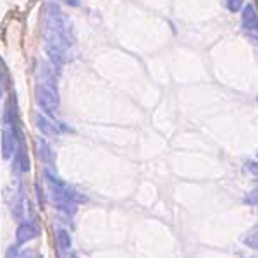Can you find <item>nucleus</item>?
<instances>
[{"label":"nucleus","instance_id":"obj_1","mask_svg":"<svg viewBox=\"0 0 258 258\" xmlns=\"http://www.w3.org/2000/svg\"><path fill=\"white\" fill-rule=\"evenodd\" d=\"M50 69H52V66H50ZM50 69H41L43 76H41V80L38 78V83L35 86V102L45 115L55 117L60 107V97L55 83V74Z\"/></svg>","mask_w":258,"mask_h":258},{"label":"nucleus","instance_id":"obj_2","mask_svg":"<svg viewBox=\"0 0 258 258\" xmlns=\"http://www.w3.org/2000/svg\"><path fill=\"white\" fill-rule=\"evenodd\" d=\"M18 152V133L16 129L4 127L2 131V157L4 159H11Z\"/></svg>","mask_w":258,"mask_h":258},{"label":"nucleus","instance_id":"obj_3","mask_svg":"<svg viewBox=\"0 0 258 258\" xmlns=\"http://www.w3.org/2000/svg\"><path fill=\"white\" fill-rule=\"evenodd\" d=\"M35 126L43 136H55L60 133L59 124L50 120L48 115H45V114H35Z\"/></svg>","mask_w":258,"mask_h":258},{"label":"nucleus","instance_id":"obj_4","mask_svg":"<svg viewBox=\"0 0 258 258\" xmlns=\"http://www.w3.org/2000/svg\"><path fill=\"white\" fill-rule=\"evenodd\" d=\"M241 23L246 31H258V14L253 4L243 6V14H241Z\"/></svg>","mask_w":258,"mask_h":258},{"label":"nucleus","instance_id":"obj_5","mask_svg":"<svg viewBox=\"0 0 258 258\" xmlns=\"http://www.w3.org/2000/svg\"><path fill=\"white\" fill-rule=\"evenodd\" d=\"M40 234V229L33 224H21L18 227V232H16V238H18V243L23 244V243H28V241L38 238Z\"/></svg>","mask_w":258,"mask_h":258},{"label":"nucleus","instance_id":"obj_6","mask_svg":"<svg viewBox=\"0 0 258 258\" xmlns=\"http://www.w3.org/2000/svg\"><path fill=\"white\" fill-rule=\"evenodd\" d=\"M36 153H38L40 160L43 162V164H47V165L53 164V152L45 140H41V138L36 140Z\"/></svg>","mask_w":258,"mask_h":258},{"label":"nucleus","instance_id":"obj_7","mask_svg":"<svg viewBox=\"0 0 258 258\" xmlns=\"http://www.w3.org/2000/svg\"><path fill=\"white\" fill-rule=\"evenodd\" d=\"M16 169L21 170V172H28L31 167V164H30V157H28V153L24 152L23 148H18V152H16Z\"/></svg>","mask_w":258,"mask_h":258},{"label":"nucleus","instance_id":"obj_8","mask_svg":"<svg viewBox=\"0 0 258 258\" xmlns=\"http://www.w3.org/2000/svg\"><path fill=\"white\" fill-rule=\"evenodd\" d=\"M243 243L246 244L248 248L258 249V226H253L246 234L243 236Z\"/></svg>","mask_w":258,"mask_h":258},{"label":"nucleus","instance_id":"obj_9","mask_svg":"<svg viewBox=\"0 0 258 258\" xmlns=\"http://www.w3.org/2000/svg\"><path fill=\"white\" fill-rule=\"evenodd\" d=\"M57 243H59V248L62 249V251H69L71 236L66 229H59V231H57Z\"/></svg>","mask_w":258,"mask_h":258},{"label":"nucleus","instance_id":"obj_10","mask_svg":"<svg viewBox=\"0 0 258 258\" xmlns=\"http://www.w3.org/2000/svg\"><path fill=\"white\" fill-rule=\"evenodd\" d=\"M244 203H248V205H253V207H258V188H255L253 191H249L246 197L243 198Z\"/></svg>","mask_w":258,"mask_h":258},{"label":"nucleus","instance_id":"obj_11","mask_svg":"<svg viewBox=\"0 0 258 258\" xmlns=\"http://www.w3.org/2000/svg\"><path fill=\"white\" fill-rule=\"evenodd\" d=\"M244 6V0H226V7L231 12H238L243 9Z\"/></svg>","mask_w":258,"mask_h":258},{"label":"nucleus","instance_id":"obj_12","mask_svg":"<svg viewBox=\"0 0 258 258\" xmlns=\"http://www.w3.org/2000/svg\"><path fill=\"white\" fill-rule=\"evenodd\" d=\"M246 169H248L251 174H255V176H258V164H255V162H249V164H246Z\"/></svg>","mask_w":258,"mask_h":258},{"label":"nucleus","instance_id":"obj_13","mask_svg":"<svg viewBox=\"0 0 258 258\" xmlns=\"http://www.w3.org/2000/svg\"><path fill=\"white\" fill-rule=\"evenodd\" d=\"M62 2L69 7H80L81 6V0H62Z\"/></svg>","mask_w":258,"mask_h":258},{"label":"nucleus","instance_id":"obj_14","mask_svg":"<svg viewBox=\"0 0 258 258\" xmlns=\"http://www.w3.org/2000/svg\"><path fill=\"white\" fill-rule=\"evenodd\" d=\"M7 258H18V246H11L7 251Z\"/></svg>","mask_w":258,"mask_h":258},{"label":"nucleus","instance_id":"obj_15","mask_svg":"<svg viewBox=\"0 0 258 258\" xmlns=\"http://www.w3.org/2000/svg\"><path fill=\"white\" fill-rule=\"evenodd\" d=\"M18 258H33V253L30 251V249H26V251H23Z\"/></svg>","mask_w":258,"mask_h":258},{"label":"nucleus","instance_id":"obj_16","mask_svg":"<svg viewBox=\"0 0 258 258\" xmlns=\"http://www.w3.org/2000/svg\"><path fill=\"white\" fill-rule=\"evenodd\" d=\"M2 95H4V88H2V80H0V98H2Z\"/></svg>","mask_w":258,"mask_h":258}]
</instances>
